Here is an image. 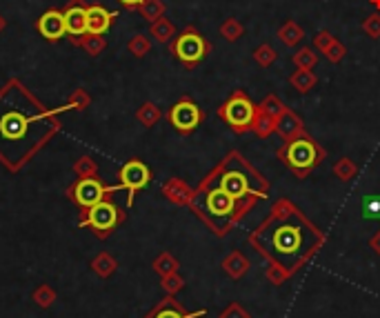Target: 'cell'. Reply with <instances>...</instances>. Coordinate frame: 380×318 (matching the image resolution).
Wrapping results in <instances>:
<instances>
[{"label": "cell", "instance_id": "1", "mask_svg": "<svg viewBox=\"0 0 380 318\" xmlns=\"http://www.w3.org/2000/svg\"><path fill=\"white\" fill-rule=\"evenodd\" d=\"M323 241V232L289 201H278L258 230L249 236V243L287 276L312 261Z\"/></svg>", "mask_w": 380, "mask_h": 318}, {"label": "cell", "instance_id": "2", "mask_svg": "<svg viewBox=\"0 0 380 318\" xmlns=\"http://www.w3.org/2000/svg\"><path fill=\"white\" fill-rule=\"evenodd\" d=\"M256 203V198H245V201H236L229 196L223 187H220L212 176H207L203 185L194 192V198L189 207L196 212L200 221H205L212 232L218 236H225L227 230L234 223H238Z\"/></svg>", "mask_w": 380, "mask_h": 318}, {"label": "cell", "instance_id": "3", "mask_svg": "<svg viewBox=\"0 0 380 318\" xmlns=\"http://www.w3.org/2000/svg\"><path fill=\"white\" fill-rule=\"evenodd\" d=\"M209 176H212L229 196L236 198V201H245V198H267L269 194V185L265 178L236 152L229 154L223 161V165H218Z\"/></svg>", "mask_w": 380, "mask_h": 318}, {"label": "cell", "instance_id": "4", "mask_svg": "<svg viewBox=\"0 0 380 318\" xmlns=\"http://www.w3.org/2000/svg\"><path fill=\"white\" fill-rule=\"evenodd\" d=\"M278 158L300 178V181H303V178L309 176V172H314L316 167L323 163L325 149L320 147L314 138L303 134V136L294 138V141H287L280 147Z\"/></svg>", "mask_w": 380, "mask_h": 318}, {"label": "cell", "instance_id": "5", "mask_svg": "<svg viewBox=\"0 0 380 318\" xmlns=\"http://www.w3.org/2000/svg\"><path fill=\"white\" fill-rule=\"evenodd\" d=\"M123 223H125V212L120 210L112 198L89 207V210H83V216H80L78 221L80 227H89V230L96 234V238H109Z\"/></svg>", "mask_w": 380, "mask_h": 318}, {"label": "cell", "instance_id": "6", "mask_svg": "<svg viewBox=\"0 0 380 318\" xmlns=\"http://www.w3.org/2000/svg\"><path fill=\"white\" fill-rule=\"evenodd\" d=\"M258 107L249 101L245 92H234L232 98L218 109V116L238 134L252 132L254 118H256Z\"/></svg>", "mask_w": 380, "mask_h": 318}, {"label": "cell", "instance_id": "7", "mask_svg": "<svg viewBox=\"0 0 380 318\" xmlns=\"http://www.w3.org/2000/svg\"><path fill=\"white\" fill-rule=\"evenodd\" d=\"M116 190H118V187L105 185L98 176L78 178V181L67 190V198H72V201L80 207V210H89V207H94L98 203L107 201V198H112V194Z\"/></svg>", "mask_w": 380, "mask_h": 318}, {"label": "cell", "instance_id": "8", "mask_svg": "<svg viewBox=\"0 0 380 318\" xmlns=\"http://www.w3.org/2000/svg\"><path fill=\"white\" fill-rule=\"evenodd\" d=\"M172 54L183 65L194 67L209 54V43L205 41L203 34L196 32L194 27H187L183 34H178L172 41Z\"/></svg>", "mask_w": 380, "mask_h": 318}, {"label": "cell", "instance_id": "9", "mask_svg": "<svg viewBox=\"0 0 380 318\" xmlns=\"http://www.w3.org/2000/svg\"><path fill=\"white\" fill-rule=\"evenodd\" d=\"M152 183V170L138 158H132L127 161L123 167L118 170V190L127 192V207L134 205V198L140 190Z\"/></svg>", "mask_w": 380, "mask_h": 318}, {"label": "cell", "instance_id": "10", "mask_svg": "<svg viewBox=\"0 0 380 318\" xmlns=\"http://www.w3.org/2000/svg\"><path fill=\"white\" fill-rule=\"evenodd\" d=\"M167 121L178 134H192L198 125L205 121V114L192 98H180L178 103H174L167 112Z\"/></svg>", "mask_w": 380, "mask_h": 318}, {"label": "cell", "instance_id": "11", "mask_svg": "<svg viewBox=\"0 0 380 318\" xmlns=\"http://www.w3.org/2000/svg\"><path fill=\"white\" fill-rule=\"evenodd\" d=\"M32 118L20 112H7L0 116V141L9 145H20L29 136Z\"/></svg>", "mask_w": 380, "mask_h": 318}, {"label": "cell", "instance_id": "12", "mask_svg": "<svg viewBox=\"0 0 380 318\" xmlns=\"http://www.w3.org/2000/svg\"><path fill=\"white\" fill-rule=\"evenodd\" d=\"M36 29L49 43H58V41H63V38H67L63 9H47V12L36 21Z\"/></svg>", "mask_w": 380, "mask_h": 318}, {"label": "cell", "instance_id": "13", "mask_svg": "<svg viewBox=\"0 0 380 318\" xmlns=\"http://www.w3.org/2000/svg\"><path fill=\"white\" fill-rule=\"evenodd\" d=\"M65 25H67V38H80L87 34V5L85 0H69L63 7Z\"/></svg>", "mask_w": 380, "mask_h": 318}, {"label": "cell", "instance_id": "14", "mask_svg": "<svg viewBox=\"0 0 380 318\" xmlns=\"http://www.w3.org/2000/svg\"><path fill=\"white\" fill-rule=\"evenodd\" d=\"M118 14L103 5H87V32L105 36L114 27Z\"/></svg>", "mask_w": 380, "mask_h": 318}, {"label": "cell", "instance_id": "15", "mask_svg": "<svg viewBox=\"0 0 380 318\" xmlns=\"http://www.w3.org/2000/svg\"><path fill=\"white\" fill-rule=\"evenodd\" d=\"M207 312L205 310H198V312H187L183 305H180L174 296L163 298L152 312H149L145 318H203Z\"/></svg>", "mask_w": 380, "mask_h": 318}, {"label": "cell", "instance_id": "16", "mask_svg": "<svg viewBox=\"0 0 380 318\" xmlns=\"http://www.w3.org/2000/svg\"><path fill=\"white\" fill-rule=\"evenodd\" d=\"M276 132L283 136L285 143H287V141H294V138H298V136H303L305 134V125L292 112V109H285V112L276 118Z\"/></svg>", "mask_w": 380, "mask_h": 318}, {"label": "cell", "instance_id": "17", "mask_svg": "<svg viewBox=\"0 0 380 318\" xmlns=\"http://www.w3.org/2000/svg\"><path fill=\"white\" fill-rule=\"evenodd\" d=\"M163 196L174 205H189L194 198V190L185 181H180V178H169L163 185Z\"/></svg>", "mask_w": 380, "mask_h": 318}, {"label": "cell", "instance_id": "18", "mask_svg": "<svg viewBox=\"0 0 380 318\" xmlns=\"http://www.w3.org/2000/svg\"><path fill=\"white\" fill-rule=\"evenodd\" d=\"M72 43L74 47H80L87 56H92V58H98L100 54H105V49H107V41H105V36H98V34H85V36H80V38H72Z\"/></svg>", "mask_w": 380, "mask_h": 318}, {"label": "cell", "instance_id": "19", "mask_svg": "<svg viewBox=\"0 0 380 318\" xmlns=\"http://www.w3.org/2000/svg\"><path fill=\"white\" fill-rule=\"evenodd\" d=\"M249 267H252V263H249V258L243 254V252H232L229 256H225V261H223V270L227 276H232V278H243L247 272H249Z\"/></svg>", "mask_w": 380, "mask_h": 318}, {"label": "cell", "instance_id": "20", "mask_svg": "<svg viewBox=\"0 0 380 318\" xmlns=\"http://www.w3.org/2000/svg\"><path fill=\"white\" fill-rule=\"evenodd\" d=\"M89 267H92V272L100 278H112L118 270V261L109 254V252H100L92 258V263H89Z\"/></svg>", "mask_w": 380, "mask_h": 318}, {"label": "cell", "instance_id": "21", "mask_svg": "<svg viewBox=\"0 0 380 318\" xmlns=\"http://www.w3.org/2000/svg\"><path fill=\"white\" fill-rule=\"evenodd\" d=\"M149 36L154 38L156 43H160V45H169L174 41V38L178 36L176 34V27H174V23L169 21V18H158L156 23H152L149 25Z\"/></svg>", "mask_w": 380, "mask_h": 318}, {"label": "cell", "instance_id": "22", "mask_svg": "<svg viewBox=\"0 0 380 318\" xmlns=\"http://www.w3.org/2000/svg\"><path fill=\"white\" fill-rule=\"evenodd\" d=\"M289 83H292V87L296 89V92L307 94L316 87L318 78H316V74L312 72V69H298V72H294L292 78H289Z\"/></svg>", "mask_w": 380, "mask_h": 318}, {"label": "cell", "instance_id": "23", "mask_svg": "<svg viewBox=\"0 0 380 318\" xmlns=\"http://www.w3.org/2000/svg\"><path fill=\"white\" fill-rule=\"evenodd\" d=\"M278 38H280V43H283V45H287V47H296V45L305 38V32H303V27H300L298 23L287 21L283 27L278 29Z\"/></svg>", "mask_w": 380, "mask_h": 318}, {"label": "cell", "instance_id": "24", "mask_svg": "<svg viewBox=\"0 0 380 318\" xmlns=\"http://www.w3.org/2000/svg\"><path fill=\"white\" fill-rule=\"evenodd\" d=\"M160 118H163V112H160V109L149 101L136 109V121L147 129H152L154 125H158Z\"/></svg>", "mask_w": 380, "mask_h": 318}, {"label": "cell", "instance_id": "25", "mask_svg": "<svg viewBox=\"0 0 380 318\" xmlns=\"http://www.w3.org/2000/svg\"><path fill=\"white\" fill-rule=\"evenodd\" d=\"M154 272L163 278V276H167V274H174V272H178V267H180V263H178V258L174 256V254H169V252H163V254H158L156 258H154Z\"/></svg>", "mask_w": 380, "mask_h": 318}, {"label": "cell", "instance_id": "26", "mask_svg": "<svg viewBox=\"0 0 380 318\" xmlns=\"http://www.w3.org/2000/svg\"><path fill=\"white\" fill-rule=\"evenodd\" d=\"M138 12H140V16H143L149 25H152V23L158 21V18L165 16L167 7H165L163 0H145V3L138 7Z\"/></svg>", "mask_w": 380, "mask_h": 318}, {"label": "cell", "instance_id": "27", "mask_svg": "<svg viewBox=\"0 0 380 318\" xmlns=\"http://www.w3.org/2000/svg\"><path fill=\"white\" fill-rule=\"evenodd\" d=\"M252 132L258 136V138H269L274 132H276V121L272 116H267L263 112H256V118H254V125H252Z\"/></svg>", "mask_w": 380, "mask_h": 318}, {"label": "cell", "instance_id": "28", "mask_svg": "<svg viewBox=\"0 0 380 318\" xmlns=\"http://www.w3.org/2000/svg\"><path fill=\"white\" fill-rule=\"evenodd\" d=\"M56 290L52 285H38L36 290L32 292V301L38 305V307H43V310H47V307H52L56 303Z\"/></svg>", "mask_w": 380, "mask_h": 318}, {"label": "cell", "instance_id": "29", "mask_svg": "<svg viewBox=\"0 0 380 318\" xmlns=\"http://www.w3.org/2000/svg\"><path fill=\"white\" fill-rule=\"evenodd\" d=\"M127 52L134 58H145L149 52H152V41L145 34H136L132 36V41L127 43Z\"/></svg>", "mask_w": 380, "mask_h": 318}, {"label": "cell", "instance_id": "30", "mask_svg": "<svg viewBox=\"0 0 380 318\" xmlns=\"http://www.w3.org/2000/svg\"><path fill=\"white\" fill-rule=\"evenodd\" d=\"M294 65L298 69H314L318 65V54L312 47H300L294 54Z\"/></svg>", "mask_w": 380, "mask_h": 318}, {"label": "cell", "instance_id": "31", "mask_svg": "<svg viewBox=\"0 0 380 318\" xmlns=\"http://www.w3.org/2000/svg\"><path fill=\"white\" fill-rule=\"evenodd\" d=\"M220 36H223L225 41H229V43H236L238 38L245 36V27L240 25L236 18H227V21L220 25Z\"/></svg>", "mask_w": 380, "mask_h": 318}, {"label": "cell", "instance_id": "32", "mask_svg": "<svg viewBox=\"0 0 380 318\" xmlns=\"http://www.w3.org/2000/svg\"><path fill=\"white\" fill-rule=\"evenodd\" d=\"M334 174L343 183H347V181H352V178H356L358 167L352 158H340V161H336V165H334Z\"/></svg>", "mask_w": 380, "mask_h": 318}, {"label": "cell", "instance_id": "33", "mask_svg": "<svg viewBox=\"0 0 380 318\" xmlns=\"http://www.w3.org/2000/svg\"><path fill=\"white\" fill-rule=\"evenodd\" d=\"M285 109H287V107H285V103L280 101L278 96H274V94H269V96L265 98V101L258 105V112H263V114H267V116H272L274 121H276V118H278L280 114L285 112Z\"/></svg>", "mask_w": 380, "mask_h": 318}, {"label": "cell", "instance_id": "34", "mask_svg": "<svg viewBox=\"0 0 380 318\" xmlns=\"http://www.w3.org/2000/svg\"><path fill=\"white\" fill-rule=\"evenodd\" d=\"M74 174L78 178H92V176H98V163L94 161L92 156H83L78 158L74 163Z\"/></svg>", "mask_w": 380, "mask_h": 318}, {"label": "cell", "instance_id": "35", "mask_svg": "<svg viewBox=\"0 0 380 318\" xmlns=\"http://www.w3.org/2000/svg\"><path fill=\"white\" fill-rule=\"evenodd\" d=\"M276 58H278V54H276V49L272 45H260V47L254 49V61L260 67H272L276 63Z\"/></svg>", "mask_w": 380, "mask_h": 318}, {"label": "cell", "instance_id": "36", "mask_svg": "<svg viewBox=\"0 0 380 318\" xmlns=\"http://www.w3.org/2000/svg\"><path fill=\"white\" fill-rule=\"evenodd\" d=\"M89 105H92V96H89L85 89H74L72 96H69V101H67V107L76 109V112H83V109H87Z\"/></svg>", "mask_w": 380, "mask_h": 318}, {"label": "cell", "instance_id": "37", "mask_svg": "<svg viewBox=\"0 0 380 318\" xmlns=\"http://www.w3.org/2000/svg\"><path fill=\"white\" fill-rule=\"evenodd\" d=\"M160 285H163V290H165L169 296H174V294H178V292L185 287V278L180 276L178 272H174V274L163 276V281H160Z\"/></svg>", "mask_w": 380, "mask_h": 318}, {"label": "cell", "instance_id": "38", "mask_svg": "<svg viewBox=\"0 0 380 318\" xmlns=\"http://www.w3.org/2000/svg\"><path fill=\"white\" fill-rule=\"evenodd\" d=\"M363 218H367V221H380V196H369L363 203Z\"/></svg>", "mask_w": 380, "mask_h": 318}, {"label": "cell", "instance_id": "39", "mask_svg": "<svg viewBox=\"0 0 380 318\" xmlns=\"http://www.w3.org/2000/svg\"><path fill=\"white\" fill-rule=\"evenodd\" d=\"M218 318H252V314H249L240 303H229L225 310L218 314Z\"/></svg>", "mask_w": 380, "mask_h": 318}, {"label": "cell", "instance_id": "40", "mask_svg": "<svg viewBox=\"0 0 380 318\" xmlns=\"http://www.w3.org/2000/svg\"><path fill=\"white\" fill-rule=\"evenodd\" d=\"M345 56H347V47L343 43H338V41H334V45L325 52V58L329 63H334V65H338Z\"/></svg>", "mask_w": 380, "mask_h": 318}, {"label": "cell", "instance_id": "41", "mask_svg": "<svg viewBox=\"0 0 380 318\" xmlns=\"http://www.w3.org/2000/svg\"><path fill=\"white\" fill-rule=\"evenodd\" d=\"M363 32L369 36V38H380V14H372L363 23Z\"/></svg>", "mask_w": 380, "mask_h": 318}, {"label": "cell", "instance_id": "42", "mask_svg": "<svg viewBox=\"0 0 380 318\" xmlns=\"http://www.w3.org/2000/svg\"><path fill=\"white\" fill-rule=\"evenodd\" d=\"M334 41H336V38H334L332 34H329V32H320V34L314 38V45H316L318 52H323V54H325L327 49L334 45Z\"/></svg>", "mask_w": 380, "mask_h": 318}, {"label": "cell", "instance_id": "43", "mask_svg": "<svg viewBox=\"0 0 380 318\" xmlns=\"http://www.w3.org/2000/svg\"><path fill=\"white\" fill-rule=\"evenodd\" d=\"M118 5H123L125 9H129V12H134V9H138L140 5L145 3V0H116Z\"/></svg>", "mask_w": 380, "mask_h": 318}, {"label": "cell", "instance_id": "44", "mask_svg": "<svg viewBox=\"0 0 380 318\" xmlns=\"http://www.w3.org/2000/svg\"><path fill=\"white\" fill-rule=\"evenodd\" d=\"M369 247H372V250L380 256V232H376L372 238H369Z\"/></svg>", "mask_w": 380, "mask_h": 318}, {"label": "cell", "instance_id": "45", "mask_svg": "<svg viewBox=\"0 0 380 318\" xmlns=\"http://www.w3.org/2000/svg\"><path fill=\"white\" fill-rule=\"evenodd\" d=\"M5 29H7V18H5L3 14H0V34H3Z\"/></svg>", "mask_w": 380, "mask_h": 318}, {"label": "cell", "instance_id": "46", "mask_svg": "<svg viewBox=\"0 0 380 318\" xmlns=\"http://www.w3.org/2000/svg\"><path fill=\"white\" fill-rule=\"evenodd\" d=\"M369 3H372V5H374L376 9H380V0H369Z\"/></svg>", "mask_w": 380, "mask_h": 318}]
</instances>
